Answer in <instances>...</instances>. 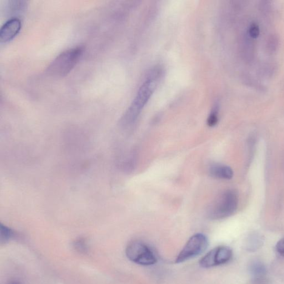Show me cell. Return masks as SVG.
<instances>
[{
    "mask_svg": "<svg viewBox=\"0 0 284 284\" xmlns=\"http://www.w3.org/2000/svg\"><path fill=\"white\" fill-rule=\"evenodd\" d=\"M161 76V71L158 68L153 69L148 74L145 81L139 88L130 106L121 119V125L123 127H128L135 122L155 91Z\"/></svg>",
    "mask_w": 284,
    "mask_h": 284,
    "instance_id": "1",
    "label": "cell"
},
{
    "mask_svg": "<svg viewBox=\"0 0 284 284\" xmlns=\"http://www.w3.org/2000/svg\"><path fill=\"white\" fill-rule=\"evenodd\" d=\"M237 194L231 190L224 192L208 208L207 216L212 220H219L232 215L238 207Z\"/></svg>",
    "mask_w": 284,
    "mask_h": 284,
    "instance_id": "2",
    "label": "cell"
},
{
    "mask_svg": "<svg viewBox=\"0 0 284 284\" xmlns=\"http://www.w3.org/2000/svg\"><path fill=\"white\" fill-rule=\"evenodd\" d=\"M84 48L77 46L64 51L54 59L47 68L49 75L61 77L67 75L81 58Z\"/></svg>",
    "mask_w": 284,
    "mask_h": 284,
    "instance_id": "3",
    "label": "cell"
},
{
    "mask_svg": "<svg viewBox=\"0 0 284 284\" xmlns=\"http://www.w3.org/2000/svg\"><path fill=\"white\" fill-rule=\"evenodd\" d=\"M126 256L129 261L143 266H151L157 262V259L151 249L141 241H133L126 249Z\"/></svg>",
    "mask_w": 284,
    "mask_h": 284,
    "instance_id": "4",
    "label": "cell"
},
{
    "mask_svg": "<svg viewBox=\"0 0 284 284\" xmlns=\"http://www.w3.org/2000/svg\"><path fill=\"white\" fill-rule=\"evenodd\" d=\"M207 237L203 234L198 233L193 236L179 253L176 263H181L195 258L205 252L208 247Z\"/></svg>",
    "mask_w": 284,
    "mask_h": 284,
    "instance_id": "5",
    "label": "cell"
},
{
    "mask_svg": "<svg viewBox=\"0 0 284 284\" xmlns=\"http://www.w3.org/2000/svg\"><path fill=\"white\" fill-rule=\"evenodd\" d=\"M232 257L233 252L230 248L218 247L208 252L199 261V264L203 268H211L228 263Z\"/></svg>",
    "mask_w": 284,
    "mask_h": 284,
    "instance_id": "6",
    "label": "cell"
},
{
    "mask_svg": "<svg viewBox=\"0 0 284 284\" xmlns=\"http://www.w3.org/2000/svg\"><path fill=\"white\" fill-rule=\"evenodd\" d=\"M21 22L17 17H13L4 23L0 29V41L6 43L16 36L20 30Z\"/></svg>",
    "mask_w": 284,
    "mask_h": 284,
    "instance_id": "7",
    "label": "cell"
},
{
    "mask_svg": "<svg viewBox=\"0 0 284 284\" xmlns=\"http://www.w3.org/2000/svg\"><path fill=\"white\" fill-rule=\"evenodd\" d=\"M210 176L221 179H231L233 177V171L231 167L223 164H214L209 169Z\"/></svg>",
    "mask_w": 284,
    "mask_h": 284,
    "instance_id": "8",
    "label": "cell"
},
{
    "mask_svg": "<svg viewBox=\"0 0 284 284\" xmlns=\"http://www.w3.org/2000/svg\"><path fill=\"white\" fill-rule=\"evenodd\" d=\"M249 269L254 282L261 283L265 280L267 270L266 267L261 262L257 261L253 262Z\"/></svg>",
    "mask_w": 284,
    "mask_h": 284,
    "instance_id": "9",
    "label": "cell"
},
{
    "mask_svg": "<svg viewBox=\"0 0 284 284\" xmlns=\"http://www.w3.org/2000/svg\"><path fill=\"white\" fill-rule=\"evenodd\" d=\"M1 241L6 242L9 240L13 235V233L11 229L8 228L5 226L1 224Z\"/></svg>",
    "mask_w": 284,
    "mask_h": 284,
    "instance_id": "10",
    "label": "cell"
},
{
    "mask_svg": "<svg viewBox=\"0 0 284 284\" xmlns=\"http://www.w3.org/2000/svg\"><path fill=\"white\" fill-rule=\"evenodd\" d=\"M74 247L77 250L81 253H86L87 250V244L84 239H79L74 244Z\"/></svg>",
    "mask_w": 284,
    "mask_h": 284,
    "instance_id": "11",
    "label": "cell"
},
{
    "mask_svg": "<svg viewBox=\"0 0 284 284\" xmlns=\"http://www.w3.org/2000/svg\"><path fill=\"white\" fill-rule=\"evenodd\" d=\"M218 118L216 111H213L208 119V124L209 126L213 127L216 126L218 123Z\"/></svg>",
    "mask_w": 284,
    "mask_h": 284,
    "instance_id": "12",
    "label": "cell"
},
{
    "mask_svg": "<svg viewBox=\"0 0 284 284\" xmlns=\"http://www.w3.org/2000/svg\"><path fill=\"white\" fill-rule=\"evenodd\" d=\"M249 33L253 38H257L259 34V28L256 24H252L249 29Z\"/></svg>",
    "mask_w": 284,
    "mask_h": 284,
    "instance_id": "13",
    "label": "cell"
},
{
    "mask_svg": "<svg viewBox=\"0 0 284 284\" xmlns=\"http://www.w3.org/2000/svg\"><path fill=\"white\" fill-rule=\"evenodd\" d=\"M276 251L281 256L284 257V238L281 239L276 245Z\"/></svg>",
    "mask_w": 284,
    "mask_h": 284,
    "instance_id": "14",
    "label": "cell"
},
{
    "mask_svg": "<svg viewBox=\"0 0 284 284\" xmlns=\"http://www.w3.org/2000/svg\"><path fill=\"white\" fill-rule=\"evenodd\" d=\"M9 284H18V283H16V282H12V283H11Z\"/></svg>",
    "mask_w": 284,
    "mask_h": 284,
    "instance_id": "15",
    "label": "cell"
}]
</instances>
